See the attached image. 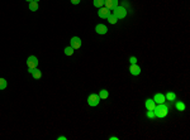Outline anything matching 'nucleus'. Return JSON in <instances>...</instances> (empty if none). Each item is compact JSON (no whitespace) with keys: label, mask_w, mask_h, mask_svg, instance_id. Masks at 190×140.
Wrapping results in <instances>:
<instances>
[{"label":"nucleus","mask_w":190,"mask_h":140,"mask_svg":"<svg viewBox=\"0 0 190 140\" xmlns=\"http://www.w3.org/2000/svg\"><path fill=\"white\" fill-rule=\"evenodd\" d=\"M153 112H155V116L162 119V117H165V116L167 115L168 107H167V105H165V104H158L157 106H155Z\"/></svg>","instance_id":"nucleus-1"},{"label":"nucleus","mask_w":190,"mask_h":140,"mask_svg":"<svg viewBox=\"0 0 190 140\" xmlns=\"http://www.w3.org/2000/svg\"><path fill=\"white\" fill-rule=\"evenodd\" d=\"M114 16H115L117 19H123L125 18V15H127V10L124 9L123 6H117L115 9H114Z\"/></svg>","instance_id":"nucleus-2"},{"label":"nucleus","mask_w":190,"mask_h":140,"mask_svg":"<svg viewBox=\"0 0 190 140\" xmlns=\"http://www.w3.org/2000/svg\"><path fill=\"white\" fill-rule=\"evenodd\" d=\"M99 102H100V97H99V95L91 93V95L87 97V104L90 105V106H92V107H94V106H98Z\"/></svg>","instance_id":"nucleus-3"},{"label":"nucleus","mask_w":190,"mask_h":140,"mask_svg":"<svg viewBox=\"0 0 190 140\" xmlns=\"http://www.w3.org/2000/svg\"><path fill=\"white\" fill-rule=\"evenodd\" d=\"M27 65H28V68H36L38 66V58L36 56H29L27 58Z\"/></svg>","instance_id":"nucleus-4"},{"label":"nucleus","mask_w":190,"mask_h":140,"mask_svg":"<svg viewBox=\"0 0 190 140\" xmlns=\"http://www.w3.org/2000/svg\"><path fill=\"white\" fill-rule=\"evenodd\" d=\"M70 44L74 49H79L80 47H81V39H80L79 37H72L70 41Z\"/></svg>","instance_id":"nucleus-5"},{"label":"nucleus","mask_w":190,"mask_h":140,"mask_svg":"<svg viewBox=\"0 0 190 140\" xmlns=\"http://www.w3.org/2000/svg\"><path fill=\"white\" fill-rule=\"evenodd\" d=\"M110 14V10L108 9V8H104V6H101L99 8V11H98V15L100 16L101 19H107L108 18V15Z\"/></svg>","instance_id":"nucleus-6"},{"label":"nucleus","mask_w":190,"mask_h":140,"mask_svg":"<svg viewBox=\"0 0 190 140\" xmlns=\"http://www.w3.org/2000/svg\"><path fill=\"white\" fill-rule=\"evenodd\" d=\"M104 5H105V8H108L109 10H114L118 6V0H105Z\"/></svg>","instance_id":"nucleus-7"},{"label":"nucleus","mask_w":190,"mask_h":140,"mask_svg":"<svg viewBox=\"0 0 190 140\" xmlns=\"http://www.w3.org/2000/svg\"><path fill=\"white\" fill-rule=\"evenodd\" d=\"M28 72L33 76V78H34V80H39L42 77V72L38 70L37 67H36V68H28Z\"/></svg>","instance_id":"nucleus-8"},{"label":"nucleus","mask_w":190,"mask_h":140,"mask_svg":"<svg viewBox=\"0 0 190 140\" xmlns=\"http://www.w3.org/2000/svg\"><path fill=\"white\" fill-rule=\"evenodd\" d=\"M129 72L132 73L133 76H138L139 73H141V67H139L138 65H130V67H129Z\"/></svg>","instance_id":"nucleus-9"},{"label":"nucleus","mask_w":190,"mask_h":140,"mask_svg":"<svg viewBox=\"0 0 190 140\" xmlns=\"http://www.w3.org/2000/svg\"><path fill=\"white\" fill-rule=\"evenodd\" d=\"M165 100H166V97H165V95H162V93H156L153 97L155 104H165Z\"/></svg>","instance_id":"nucleus-10"},{"label":"nucleus","mask_w":190,"mask_h":140,"mask_svg":"<svg viewBox=\"0 0 190 140\" xmlns=\"http://www.w3.org/2000/svg\"><path fill=\"white\" fill-rule=\"evenodd\" d=\"M95 31H96V33H98V34H105V33L108 32V28L105 27L104 24H98L95 27Z\"/></svg>","instance_id":"nucleus-11"},{"label":"nucleus","mask_w":190,"mask_h":140,"mask_svg":"<svg viewBox=\"0 0 190 140\" xmlns=\"http://www.w3.org/2000/svg\"><path fill=\"white\" fill-rule=\"evenodd\" d=\"M146 109L147 110H152V111H153V109H155V101L153 100H151V99H148V100H146Z\"/></svg>","instance_id":"nucleus-12"},{"label":"nucleus","mask_w":190,"mask_h":140,"mask_svg":"<svg viewBox=\"0 0 190 140\" xmlns=\"http://www.w3.org/2000/svg\"><path fill=\"white\" fill-rule=\"evenodd\" d=\"M29 10H32V11L38 10V3H36V1H29Z\"/></svg>","instance_id":"nucleus-13"},{"label":"nucleus","mask_w":190,"mask_h":140,"mask_svg":"<svg viewBox=\"0 0 190 140\" xmlns=\"http://www.w3.org/2000/svg\"><path fill=\"white\" fill-rule=\"evenodd\" d=\"M108 96H109V93H108L107 90H104V88L99 92V97H100V99H108Z\"/></svg>","instance_id":"nucleus-14"},{"label":"nucleus","mask_w":190,"mask_h":140,"mask_svg":"<svg viewBox=\"0 0 190 140\" xmlns=\"http://www.w3.org/2000/svg\"><path fill=\"white\" fill-rule=\"evenodd\" d=\"M65 54H66V56H72V54H74V48H72V47H66V48H65Z\"/></svg>","instance_id":"nucleus-15"},{"label":"nucleus","mask_w":190,"mask_h":140,"mask_svg":"<svg viewBox=\"0 0 190 140\" xmlns=\"http://www.w3.org/2000/svg\"><path fill=\"white\" fill-rule=\"evenodd\" d=\"M107 19H108V22L110 23V24H115V23L118 22V19H117V18H115V16H114V15H112V14H109Z\"/></svg>","instance_id":"nucleus-16"},{"label":"nucleus","mask_w":190,"mask_h":140,"mask_svg":"<svg viewBox=\"0 0 190 140\" xmlns=\"http://www.w3.org/2000/svg\"><path fill=\"white\" fill-rule=\"evenodd\" d=\"M105 0H94V6L95 8H101L104 5Z\"/></svg>","instance_id":"nucleus-17"},{"label":"nucleus","mask_w":190,"mask_h":140,"mask_svg":"<svg viewBox=\"0 0 190 140\" xmlns=\"http://www.w3.org/2000/svg\"><path fill=\"white\" fill-rule=\"evenodd\" d=\"M165 97H166V99H167L168 101H174V100L176 99V95H175L174 92H168V93H167V95L165 96Z\"/></svg>","instance_id":"nucleus-18"},{"label":"nucleus","mask_w":190,"mask_h":140,"mask_svg":"<svg viewBox=\"0 0 190 140\" xmlns=\"http://www.w3.org/2000/svg\"><path fill=\"white\" fill-rule=\"evenodd\" d=\"M175 106H176V109L179 110V111H184V110H185V104L180 102V101H179V102H176Z\"/></svg>","instance_id":"nucleus-19"},{"label":"nucleus","mask_w":190,"mask_h":140,"mask_svg":"<svg viewBox=\"0 0 190 140\" xmlns=\"http://www.w3.org/2000/svg\"><path fill=\"white\" fill-rule=\"evenodd\" d=\"M6 88V80L0 78V90H5Z\"/></svg>","instance_id":"nucleus-20"},{"label":"nucleus","mask_w":190,"mask_h":140,"mask_svg":"<svg viewBox=\"0 0 190 140\" xmlns=\"http://www.w3.org/2000/svg\"><path fill=\"white\" fill-rule=\"evenodd\" d=\"M147 117H150V119H153V117H155V112L152 111V110H148V112H147Z\"/></svg>","instance_id":"nucleus-21"},{"label":"nucleus","mask_w":190,"mask_h":140,"mask_svg":"<svg viewBox=\"0 0 190 140\" xmlns=\"http://www.w3.org/2000/svg\"><path fill=\"white\" fill-rule=\"evenodd\" d=\"M129 62H130V65H134V63H137V58L136 57H130Z\"/></svg>","instance_id":"nucleus-22"},{"label":"nucleus","mask_w":190,"mask_h":140,"mask_svg":"<svg viewBox=\"0 0 190 140\" xmlns=\"http://www.w3.org/2000/svg\"><path fill=\"white\" fill-rule=\"evenodd\" d=\"M80 3V0H71V4H74V5H77Z\"/></svg>","instance_id":"nucleus-23"},{"label":"nucleus","mask_w":190,"mask_h":140,"mask_svg":"<svg viewBox=\"0 0 190 140\" xmlns=\"http://www.w3.org/2000/svg\"><path fill=\"white\" fill-rule=\"evenodd\" d=\"M58 140H66L65 136H58Z\"/></svg>","instance_id":"nucleus-24"},{"label":"nucleus","mask_w":190,"mask_h":140,"mask_svg":"<svg viewBox=\"0 0 190 140\" xmlns=\"http://www.w3.org/2000/svg\"><path fill=\"white\" fill-rule=\"evenodd\" d=\"M110 140H118V138H117V136H112Z\"/></svg>","instance_id":"nucleus-25"},{"label":"nucleus","mask_w":190,"mask_h":140,"mask_svg":"<svg viewBox=\"0 0 190 140\" xmlns=\"http://www.w3.org/2000/svg\"><path fill=\"white\" fill-rule=\"evenodd\" d=\"M33 1H36V3H38V1H39V0H33Z\"/></svg>","instance_id":"nucleus-26"},{"label":"nucleus","mask_w":190,"mask_h":140,"mask_svg":"<svg viewBox=\"0 0 190 140\" xmlns=\"http://www.w3.org/2000/svg\"><path fill=\"white\" fill-rule=\"evenodd\" d=\"M27 1H33V0H27Z\"/></svg>","instance_id":"nucleus-27"}]
</instances>
